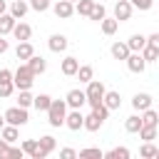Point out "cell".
<instances>
[{"mask_svg": "<svg viewBox=\"0 0 159 159\" xmlns=\"http://www.w3.org/2000/svg\"><path fill=\"white\" fill-rule=\"evenodd\" d=\"M65 114H67L65 99H52L50 107H47V124L50 127H62L65 124Z\"/></svg>", "mask_w": 159, "mask_h": 159, "instance_id": "6da1fadb", "label": "cell"}, {"mask_svg": "<svg viewBox=\"0 0 159 159\" xmlns=\"http://www.w3.org/2000/svg\"><path fill=\"white\" fill-rule=\"evenodd\" d=\"M12 84H15V89H32V84H35L32 70H30L27 65H20V67L12 72Z\"/></svg>", "mask_w": 159, "mask_h": 159, "instance_id": "7a4b0ae2", "label": "cell"}, {"mask_svg": "<svg viewBox=\"0 0 159 159\" xmlns=\"http://www.w3.org/2000/svg\"><path fill=\"white\" fill-rule=\"evenodd\" d=\"M104 89H107V87H104V84H102L99 80H94V77H92V80L87 82V89H84V97H87V104H89L92 109L102 104V97H104Z\"/></svg>", "mask_w": 159, "mask_h": 159, "instance_id": "3957f363", "label": "cell"}, {"mask_svg": "<svg viewBox=\"0 0 159 159\" xmlns=\"http://www.w3.org/2000/svg\"><path fill=\"white\" fill-rule=\"evenodd\" d=\"M2 117H5V124H12V127H25V124L30 122L27 109H25V107H17V104L10 107V109H5Z\"/></svg>", "mask_w": 159, "mask_h": 159, "instance_id": "277c9868", "label": "cell"}, {"mask_svg": "<svg viewBox=\"0 0 159 159\" xmlns=\"http://www.w3.org/2000/svg\"><path fill=\"white\" fill-rule=\"evenodd\" d=\"M65 104L70 109H82V104H87V97H84V89H70L65 94Z\"/></svg>", "mask_w": 159, "mask_h": 159, "instance_id": "5b68a950", "label": "cell"}, {"mask_svg": "<svg viewBox=\"0 0 159 159\" xmlns=\"http://www.w3.org/2000/svg\"><path fill=\"white\" fill-rule=\"evenodd\" d=\"M82 119H84L82 109H70V112L65 114V127H67L70 132H80V129H82Z\"/></svg>", "mask_w": 159, "mask_h": 159, "instance_id": "8992f818", "label": "cell"}, {"mask_svg": "<svg viewBox=\"0 0 159 159\" xmlns=\"http://www.w3.org/2000/svg\"><path fill=\"white\" fill-rule=\"evenodd\" d=\"M132 12H134V7L129 0H117V5H114V20L117 22H127L132 17Z\"/></svg>", "mask_w": 159, "mask_h": 159, "instance_id": "52a82bcc", "label": "cell"}, {"mask_svg": "<svg viewBox=\"0 0 159 159\" xmlns=\"http://www.w3.org/2000/svg\"><path fill=\"white\" fill-rule=\"evenodd\" d=\"M50 7L55 10V15H57L60 20H67V17L75 15V2H67V0H57V2L50 5Z\"/></svg>", "mask_w": 159, "mask_h": 159, "instance_id": "ba28073f", "label": "cell"}, {"mask_svg": "<svg viewBox=\"0 0 159 159\" xmlns=\"http://www.w3.org/2000/svg\"><path fill=\"white\" fill-rule=\"evenodd\" d=\"M67 37L65 35H60V32H55V35H50V40H47V47H50V52H55V55H60V52H65L67 50Z\"/></svg>", "mask_w": 159, "mask_h": 159, "instance_id": "9c48e42d", "label": "cell"}, {"mask_svg": "<svg viewBox=\"0 0 159 159\" xmlns=\"http://www.w3.org/2000/svg\"><path fill=\"white\" fill-rule=\"evenodd\" d=\"M124 62H127L129 72H134V75H142V72L147 70V62L142 60V55H139V52H129V57H127Z\"/></svg>", "mask_w": 159, "mask_h": 159, "instance_id": "30bf717a", "label": "cell"}, {"mask_svg": "<svg viewBox=\"0 0 159 159\" xmlns=\"http://www.w3.org/2000/svg\"><path fill=\"white\" fill-rule=\"evenodd\" d=\"M25 65L32 70V75L37 77V75H42L45 70H47V62H45V57H40V55H30L27 60H25Z\"/></svg>", "mask_w": 159, "mask_h": 159, "instance_id": "8fae6325", "label": "cell"}, {"mask_svg": "<svg viewBox=\"0 0 159 159\" xmlns=\"http://www.w3.org/2000/svg\"><path fill=\"white\" fill-rule=\"evenodd\" d=\"M102 104H104L109 112H112V109H119V107H122V97H119V92H114V89H104Z\"/></svg>", "mask_w": 159, "mask_h": 159, "instance_id": "7c38bea8", "label": "cell"}, {"mask_svg": "<svg viewBox=\"0 0 159 159\" xmlns=\"http://www.w3.org/2000/svg\"><path fill=\"white\" fill-rule=\"evenodd\" d=\"M102 124H104V119H102V117H99L94 109H92V112H89V114L82 119V129H87V132H97Z\"/></svg>", "mask_w": 159, "mask_h": 159, "instance_id": "4fadbf2b", "label": "cell"}, {"mask_svg": "<svg viewBox=\"0 0 159 159\" xmlns=\"http://www.w3.org/2000/svg\"><path fill=\"white\" fill-rule=\"evenodd\" d=\"M17 42H22V40H30L32 37V27L27 25V22H15V27H12V32H10Z\"/></svg>", "mask_w": 159, "mask_h": 159, "instance_id": "5bb4252c", "label": "cell"}, {"mask_svg": "<svg viewBox=\"0 0 159 159\" xmlns=\"http://www.w3.org/2000/svg\"><path fill=\"white\" fill-rule=\"evenodd\" d=\"M132 107H134L137 112H144L147 107H152V94H149V92H137V94L132 97Z\"/></svg>", "mask_w": 159, "mask_h": 159, "instance_id": "9a60e30c", "label": "cell"}, {"mask_svg": "<svg viewBox=\"0 0 159 159\" xmlns=\"http://www.w3.org/2000/svg\"><path fill=\"white\" fill-rule=\"evenodd\" d=\"M27 10H30V2L27 0H12V5H10V15L15 20H22L27 15Z\"/></svg>", "mask_w": 159, "mask_h": 159, "instance_id": "2e32d148", "label": "cell"}, {"mask_svg": "<svg viewBox=\"0 0 159 159\" xmlns=\"http://www.w3.org/2000/svg\"><path fill=\"white\" fill-rule=\"evenodd\" d=\"M77 67H80V60H77V57H72V55H67V57L62 60V65H60V70H62V75H65V77H75Z\"/></svg>", "mask_w": 159, "mask_h": 159, "instance_id": "e0dca14e", "label": "cell"}, {"mask_svg": "<svg viewBox=\"0 0 159 159\" xmlns=\"http://www.w3.org/2000/svg\"><path fill=\"white\" fill-rule=\"evenodd\" d=\"M30 55H35V47H32V42H30V40H22V42H17V47H15V57L25 62Z\"/></svg>", "mask_w": 159, "mask_h": 159, "instance_id": "ac0fdd59", "label": "cell"}, {"mask_svg": "<svg viewBox=\"0 0 159 159\" xmlns=\"http://www.w3.org/2000/svg\"><path fill=\"white\" fill-rule=\"evenodd\" d=\"M129 52H132V50L127 47V42H112V47H109V55H112L114 60H122V62L129 57Z\"/></svg>", "mask_w": 159, "mask_h": 159, "instance_id": "d6986e66", "label": "cell"}, {"mask_svg": "<svg viewBox=\"0 0 159 159\" xmlns=\"http://www.w3.org/2000/svg\"><path fill=\"white\" fill-rule=\"evenodd\" d=\"M0 137H2L7 144H15V142L20 139V127H12V124H2V129H0Z\"/></svg>", "mask_w": 159, "mask_h": 159, "instance_id": "ffe728a7", "label": "cell"}, {"mask_svg": "<svg viewBox=\"0 0 159 159\" xmlns=\"http://www.w3.org/2000/svg\"><path fill=\"white\" fill-rule=\"evenodd\" d=\"M15 22H17V20H15L10 12H2V15H0V35H2V37H5V35H10V32H12V27H15Z\"/></svg>", "mask_w": 159, "mask_h": 159, "instance_id": "44dd1931", "label": "cell"}, {"mask_svg": "<svg viewBox=\"0 0 159 159\" xmlns=\"http://www.w3.org/2000/svg\"><path fill=\"white\" fill-rule=\"evenodd\" d=\"M99 27H102V32H104L107 37H112V35L117 32V27H119V22H117L114 17H107V15H104V17L99 20Z\"/></svg>", "mask_w": 159, "mask_h": 159, "instance_id": "7402d4cb", "label": "cell"}, {"mask_svg": "<svg viewBox=\"0 0 159 159\" xmlns=\"http://www.w3.org/2000/svg\"><path fill=\"white\" fill-rule=\"evenodd\" d=\"M139 55H142V60H144L147 65H152V62H157V60H159V47H152V45H144V47L139 50Z\"/></svg>", "mask_w": 159, "mask_h": 159, "instance_id": "603a6c76", "label": "cell"}, {"mask_svg": "<svg viewBox=\"0 0 159 159\" xmlns=\"http://www.w3.org/2000/svg\"><path fill=\"white\" fill-rule=\"evenodd\" d=\"M37 147H40V149H42V152L50 157V154L55 152L57 142H55V137H52V134H45V137H40V139H37Z\"/></svg>", "mask_w": 159, "mask_h": 159, "instance_id": "cb8c5ba5", "label": "cell"}, {"mask_svg": "<svg viewBox=\"0 0 159 159\" xmlns=\"http://www.w3.org/2000/svg\"><path fill=\"white\" fill-rule=\"evenodd\" d=\"M144 45H147V37H144L142 32H134V35H132V37L127 40V47H129L132 52H139V50H142Z\"/></svg>", "mask_w": 159, "mask_h": 159, "instance_id": "d4e9b609", "label": "cell"}, {"mask_svg": "<svg viewBox=\"0 0 159 159\" xmlns=\"http://www.w3.org/2000/svg\"><path fill=\"white\" fill-rule=\"evenodd\" d=\"M102 157H104V159H129L132 154H129L127 147H114V149H109V152H102Z\"/></svg>", "mask_w": 159, "mask_h": 159, "instance_id": "484cf974", "label": "cell"}, {"mask_svg": "<svg viewBox=\"0 0 159 159\" xmlns=\"http://www.w3.org/2000/svg\"><path fill=\"white\" fill-rule=\"evenodd\" d=\"M137 134H139V139H144V142H154V139H157V127H154V124H142Z\"/></svg>", "mask_w": 159, "mask_h": 159, "instance_id": "4316f807", "label": "cell"}, {"mask_svg": "<svg viewBox=\"0 0 159 159\" xmlns=\"http://www.w3.org/2000/svg\"><path fill=\"white\" fill-rule=\"evenodd\" d=\"M75 75L80 77V82H84V84H87V82H89V80L94 77V67H92V65H80Z\"/></svg>", "mask_w": 159, "mask_h": 159, "instance_id": "83f0119b", "label": "cell"}, {"mask_svg": "<svg viewBox=\"0 0 159 159\" xmlns=\"http://www.w3.org/2000/svg\"><path fill=\"white\" fill-rule=\"evenodd\" d=\"M139 127H142V117H139V114H132V117L124 119V129H127L129 134H137Z\"/></svg>", "mask_w": 159, "mask_h": 159, "instance_id": "f1b7e54d", "label": "cell"}, {"mask_svg": "<svg viewBox=\"0 0 159 159\" xmlns=\"http://www.w3.org/2000/svg\"><path fill=\"white\" fill-rule=\"evenodd\" d=\"M139 117H142V124H154V127L159 124V114H157L152 107H147V109H144Z\"/></svg>", "mask_w": 159, "mask_h": 159, "instance_id": "f546056e", "label": "cell"}, {"mask_svg": "<svg viewBox=\"0 0 159 159\" xmlns=\"http://www.w3.org/2000/svg\"><path fill=\"white\" fill-rule=\"evenodd\" d=\"M77 157H80V159H102V149H97V147H87V149H80Z\"/></svg>", "mask_w": 159, "mask_h": 159, "instance_id": "4dcf8cb0", "label": "cell"}, {"mask_svg": "<svg viewBox=\"0 0 159 159\" xmlns=\"http://www.w3.org/2000/svg\"><path fill=\"white\" fill-rule=\"evenodd\" d=\"M104 15H107V10H104V5H102V2H94L87 17H89V20H94V22H99V20H102Z\"/></svg>", "mask_w": 159, "mask_h": 159, "instance_id": "1f68e13d", "label": "cell"}, {"mask_svg": "<svg viewBox=\"0 0 159 159\" xmlns=\"http://www.w3.org/2000/svg\"><path fill=\"white\" fill-rule=\"evenodd\" d=\"M50 102H52V97H50V94H37V97H32V104H35L40 112H47Z\"/></svg>", "mask_w": 159, "mask_h": 159, "instance_id": "d6a6232c", "label": "cell"}, {"mask_svg": "<svg viewBox=\"0 0 159 159\" xmlns=\"http://www.w3.org/2000/svg\"><path fill=\"white\" fill-rule=\"evenodd\" d=\"M139 154H142L144 159H154V157H159V149H157L152 142H144V144H142V149H139Z\"/></svg>", "mask_w": 159, "mask_h": 159, "instance_id": "836d02e7", "label": "cell"}, {"mask_svg": "<svg viewBox=\"0 0 159 159\" xmlns=\"http://www.w3.org/2000/svg\"><path fill=\"white\" fill-rule=\"evenodd\" d=\"M92 5H94V0H77V2H75V12L87 17V15H89V10H92Z\"/></svg>", "mask_w": 159, "mask_h": 159, "instance_id": "e575fe53", "label": "cell"}, {"mask_svg": "<svg viewBox=\"0 0 159 159\" xmlns=\"http://www.w3.org/2000/svg\"><path fill=\"white\" fill-rule=\"evenodd\" d=\"M17 107H32V94H30V89H20V97H17Z\"/></svg>", "mask_w": 159, "mask_h": 159, "instance_id": "d590c367", "label": "cell"}, {"mask_svg": "<svg viewBox=\"0 0 159 159\" xmlns=\"http://www.w3.org/2000/svg\"><path fill=\"white\" fill-rule=\"evenodd\" d=\"M15 92V84H12V80H0V97L5 99V97H10Z\"/></svg>", "mask_w": 159, "mask_h": 159, "instance_id": "8d00e7d4", "label": "cell"}, {"mask_svg": "<svg viewBox=\"0 0 159 159\" xmlns=\"http://www.w3.org/2000/svg\"><path fill=\"white\" fill-rule=\"evenodd\" d=\"M50 5H52L50 0H30V7H32L35 12H47Z\"/></svg>", "mask_w": 159, "mask_h": 159, "instance_id": "74e56055", "label": "cell"}, {"mask_svg": "<svg viewBox=\"0 0 159 159\" xmlns=\"http://www.w3.org/2000/svg\"><path fill=\"white\" fill-rule=\"evenodd\" d=\"M20 149H22V154H27V157H32V152L37 149V139H25V142L20 144Z\"/></svg>", "mask_w": 159, "mask_h": 159, "instance_id": "f35d334b", "label": "cell"}, {"mask_svg": "<svg viewBox=\"0 0 159 159\" xmlns=\"http://www.w3.org/2000/svg\"><path fill=\"white\" fill-rule=\"evenodd\" d=\"M129 2H132V7H137V10H142V12L152 10V5H154V0H129Z\"/></svg>", "mask_w": 159, "mask_h": 159, "instance_id": "ab89813d", "label": "cell"}, {"mask_svg": "<svg viewBox=\"0 0 159 159\" xmlns=\"http://www.w3.org/2000/svg\"><path fill=\"white\" fill-rule=\"evenodd\" d=\"M7 159H22L25 154H22V149L20 147H7V154H5Z\"/></svg>", "mask_w": 159, "mask_h": 159, "instance_id": "60d3db41", "label": "cell"}, {"mask_svg": "<svg viewBox=\"0 0 159 159\" xmlns=\"http://www.w3.org/2000/svg\"><path fill=\"white\" fill-rule=\"evenodd\" d=\"M60 157H62V159H75L77 152H75L72 147H65V149H60Z\"/></svg>", "mask_w": 159, "mask_h": 159, "instance_id": "b9f144b4", "label": "cell"}, {"mask_svg": "<svg viewBox=\"0 0 159 159\" xmlns=\"http://www.w3.org/2000/svg\"><path fill=\"white\" fill-rule=\"evenodd\" d=\"M147 45H152V47H159V32H152V35L147 37Z\"/></svg>", "mask_w": 159, "mask_h": 159, "instance_id": "7bdbcfd3", "label": "cell"}, {"mask_svg": "<svg viewBox=\"0 0 159 159\" xmlns=\"http://www.w3.org/2000/svg\"><path fill=\"white\" fill-rule=\"evenodd\" d=\"M7 147H10V144H7V142L0 137V157H5V154H7Z\"/></svg>", "mask_w": 159, "mask_h": 159, "instance_id": "ee69618b", "label": "cell"}, {"mask_svg": "<svg viewBox=\"0 0 159 159\" xmlns=\"http://www.w3.org/2000/svg\"><path fill=\"white\" fill-rule=\"evenodd\" d=\"M7 52V40H2V35H0V55H5Z\"/></svg>", "mask_w": 159, "mask_h": 159, "instance_id": "f6af8a7d", "label": "cell"}, {"mask_svg": "<svg viewBox=\"0 0 159 159\" xmlns=\"http://www.w3.org/2000/svg\"><path fill=\"white\" fill-rule=\"evenodd\" d=\"M2 12H7V2H5V0H0V15H2Z\"/></svg>", "mask_w": 159, "mask_h": 159, "instance_id": "bcb514c9", "label": "cell"}, {"mask_svg": "<svg viewBox=\"0 0 159 159\" xmlns=\"http://www.w3.org/2000/svg\"><path fill=\"white\" fill-rule=\"evenodd\" d=\"M2 124H5V117H2V114H0V129H2Z\"/></svg>", "mask_w": 159, "mask_h": 159, "instance_id": "7dc6e473", "label": "cell"}, {"mask_svg": "<svg viewBox=\"0 0 159 159\" xmlns=\"http://www.w3.org/2000/svg\"><path fill=\"white\" fill-rule=\"evenodd\" d=\"M67 2H77V0H67Z\"/></svg>", "mask_w": 159, "mask_h": 159, "instance_id": "c3c4849f", "label": "cell"}, {"mask_svg": "<svg viewBox=\"0 0 159 159\" xmlns=\"http://www.w3.org/2000/svg\"><path fill=\"white\" fill-rule=\"evenodd\" d=\"M27 2H30V0H27Z\"/></svg>", "mask_w": 159, "mask_h": 159, "instance_id": "681fc988", "label": "cell"}]
</instances>
